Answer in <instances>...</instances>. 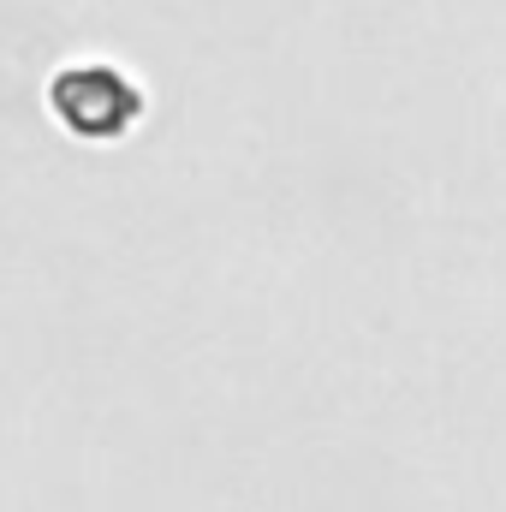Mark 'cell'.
Wrapping results in <instances>:
<instances>
[{
	"instance_id": "1",
	"label": "cell",
	"mask_w": 506,
	"mask_h": 512,
	"mask_svg": "<svg viewBox=\"0 0 506 512\" xmlns=\"http://www.w3.org/2000/svg\"><path fill=\"white\" fill-rule=\"evenodd\" d=\"M42 108L48 120L66 131L72 143H126L131 131L143 126L149 114V90L131 78L120 60H102V54H84V60H60L42 84Z\"/></svg>"
}]
</instances>
